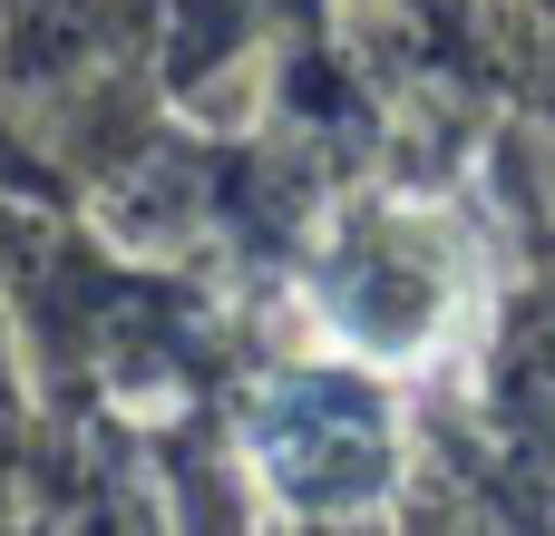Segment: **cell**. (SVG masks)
<instances>
[{
  "mask_svg": "<svg viewBox=\"0 0 555 536\" xmlns=\"http://www.w3.org/2000/svg\"><path fill=\"white\" fill-rule=\"evenodd\" d=\"M312 312L351 361L420 371L478 312V234L429 195H361L312 254Z\"/></svg>",
  "mask_w": 555,
  "mask_h": 536,
  "instance_id": "cell-1",
  "label": "cell"
},
{
  "mask_svg": "<svg viewBox=\"0 0 555 536\" xmlns=\"http://www.w3.org/2000/svg\"><path fill=\"white\" fill-rule=\"evenodd\" d=\"M263 488L293 518H371L400 478V420L361 371H293L244 430Z\"/></svg>",
  "mask_w": 555,
  "mask_h": 536,
  "instance_id": "cell-2",
  "label": "cell"
}]
</instances>
